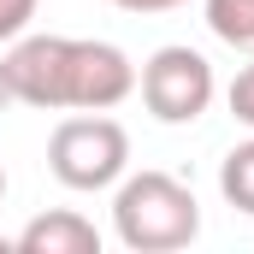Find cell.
<instances>
[{"mask_svg":"<svg viewBox=\"0 0 254 254\" xmlns=\"http://www.w3.org/2000/svg\"><path fill=\"white\" fill-rule=\"evenodd\" d=\"M12 101L42 113H113L136 95V65L113 42L89 36H18L6 54Z\"/></svg>","mask_w":254,"mask_h":254,"instance_id":"obj_1","label":"cell"},{"mask_svg":"<svg viewBox=\"0 0 254 254\" xmlns=\"http://www.w3.org/2000/svg\"><path fill=\"white\" fill-rule=\"evenodd\" d=\"M113 237L130 254H172L201 237V201L172 172H136L119 178L113 195Z\"/></svg>","mask_w":254,"mask_h":254,"instance_id":"obj_2","label":"cell"},{"mask_svg":"<svg viewBox=\"0 0 254 254\" xmlns=\"http://www.w3.org/2000/svg\"><path fill=\"white\" fill-rule=\"evenodd\" d=\"M125 166H130V136L107 113H71L48 136V172L77 195L113 190L125 178Z\"/></svg>","mask_w":254,"mask_h":254,"instance_id":"obj_3","label":"cell"},{"mask_svg":"<svg viewBox=\"0 0 254 254\" xmlns=\"http://www.w3.org/2000/svg\"><path fill=\"white\" fill-rule=\"evenodd\" d=\"M136 89H142V107H148L160 125H195V119L213 107L219 77H213L207 54H195L184 42H166V48H154L148 65L136 71Z\"/></svg>","mask_w":254,"mask_h":254,"instance_id":"obj_4","label":"cell"},{"mask_svg":"<svg viewBox=\"0 0 254 254\" xmlns=\"http://www.w3.org/2000/svg\"><path fill=\"white\" fill-rule=\"evenodd\" d=\"M18 254H101V231L71 213V207H54V213H36L18 237H12Z\"/></svg>","mask_w":254,"mask_h":254,"instance_id":"obj_5","label":"cell"},{"mask_svg":"<svg viewBox=\"0 0 254 254\" xmlns=\"http://www.w3.org/2000/svg\"><path fill=\"white\" fill-rule=\"evenodd\" d=\"M207 30L254 60V0H207Z\"/></svg>","mask_w":254,"mask_h":254,"instance_id":"obj_6","label":"cell"},{"mask_svg":"<svg viewBox=\"0 0 254 254\" xmlns=\"http://www.w3.org/2000/svg\"><path fill=\"white\" fill-rule=\"evenodd\" d=\"M219 195H225L237 213L254 219V136L237 142V148L225 154V166H219Z\"/></svg>","mask_w":254,"mask_h":254,"instance_id":"obj_7","label":"cell"},{"mask_svg":"<svg viewBox=\"0 0 254 254\" xmlns=\"http://www.w3.org/2000/svg\"><path fill=\"white\" fill-rule=\"evenodd\" d=\"M225 101H231V119L254 130V60L243 65L237 77H231V89H225Z\"/></svg>","mask_w":254,"mask_h":254,"instance_id":"obj_8","label":"cell"},{"mask_svg":"<svg viewBox=\"0 0 254 254\" xmlns=\"http://www.w3.org/2000/svg\"><path fill=\"white\" fill-rule=\"evenodd\" d=\"M36 6H42V0H0V42H18V36L30 30Z\"/></svg>","mask_w":254,"mask_h":254,"instance_id":"obj_9","label":"cell"},{"mask_svg":"<svg viewBox=\"0 0 254 254\" xmlns=\"http://www.w3.org/2000/svg\"><path fill=\"white\" fill-rule=\"evenodd\" d=\"M113 6H119V12H142V18H148V12H178V6H190V0H113Z\"/></svg>","mask_w":254,"mask_h":254,"instance_id":"obj_10","label":"cell"},{"mask_svg":"<svg viewBox=\"0 0 254 254\" xmlns=\"http://www.w3.org/2000/svg\"><path fill=\"white\" fill-rule=\"evenodd\" d=\"M12 107V83H6V60H0V113Z\"/></svg>","mask_w":254,"mask_h":254,"instance_id":"obj_11","label":"cell"},{"mask_svg":"<svg viewBox=\"0 0 254 254\" xmlns=\"http://www.w3.org/2000/svg\"><path fill=\"white\" fill-rule=\"evenodd\" d=\"M0 201H6V166H0Z\"/></svg>","mask_w":254,"mask_h":254,"instance_id":"obj_12","label":"cell"},{"mask_svg":"<svg viewBox=\"0 0 254 254\" xmlns=\"http://www.w3.org/2000/svg\"><path fill=\"white\" fill-rule=\"evenodd\" d=\"M6 249H12V243H6V237H0V254H6Z\"/></svg>","mask_w":254,"mask_h":254,"instance_id":"obj_13","label":"cell"}]
</instances>
